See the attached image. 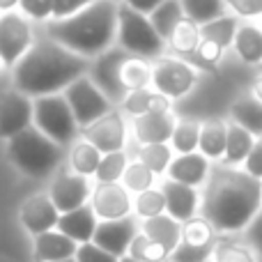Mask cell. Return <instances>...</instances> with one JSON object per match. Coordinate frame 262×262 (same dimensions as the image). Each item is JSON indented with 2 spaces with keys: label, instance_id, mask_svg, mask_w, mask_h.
Listing matches in <instances>:
<instances>
[{
  "label": "cell",
  "instance_id": "1",
  "mask_svg": "<svg viewBox=\"0 0 262 262\" xmlns=\"http://www.w3.org/2000/svg\"><path fill=\"white\" fill-rule=\"evenodd\" d=\"M262 209V180L237 166L209 168L200 212L216 232H242Z\"/></svg>",
  "mask_w": 262,
  "mask_h": 262
},
{
  "label": "cell",
  "instance_id": "2",
  "mask_svg": "<svg viewBox=\"0 0 262 262\" xmlns=\"http://www.w3.org/2000/svg\"><path fill=\"white\" fill-rule=\"evenodd\" d=\"M88 58L64 49L53 39L32 44L14 64V85L28 97L58 95L88 72Z\"/></svg>",
  "mask_w": 262,
  "mask_h": 262
},
{
  "label": "cell",
  "instance_id": "3",
  "mask_svg": "<svg viewBox=\"0 0 262 262\" xmlns=\"http://www.w3.org/2000/svg\"><path fill=\"white\" fill-rule=\"evenodd\" d=\"M46 32L83 58L101 55L118 32V5L115 0H95L72 16L55 18Z\"/></svg>",
  "mask_w": 262,
  "mask_h": 262
},
{
  "label": "cell",
  "instance_id": "4",
  "mask_svg": "<svg viewBox=\"0 0 262 262\" xmlns=\"http://www.w3.org/2000/svg\"><path fill=\"white\" fill-rule=\"evenodd\" d=\"M7 152L12 163L30 177H46L55 170L62 159V145L53 143L37 127H28L26 131L9 138Z\"/></svg>",
  "mask_w": 262,
  "mask_h": 262
},
{
  "label": "cell",
  "instance_id": "5",
  "mask_svg": "<svg viewBox=\"0 0 262 262\" xmlns=\"http://www.w3.org/2000/svg\"><path fill=\"white\" fill-rule=\"evenodd\" d=\"M118 37L120 46L136 58H157L163 53L166 41L154 30L152 21L145 14L131 9L129 5L118 7Z\"/></svg>",
  "mask_w": 262,
  "mask_h": 262
},
{
  "label": "cell",
  "instance_id": "6",
  "mask_svg": "<svg viewBox=\"0 0 262 262\" xmlns=\"http://www.w3.org/2000/svg\"><path fill=\"white\" fill-rule=\"evenodd\" d=\"M35 124L41 134H46L53 143L69 145L76 138L78 122L69 108L64 95H46L35 99Z\"/></svg>",
  "mask_w": 262,
  "mask_h": 262
},
{
  "label": "cell",
  "instance_id": "7",
  "mask_svg": "<svg viewBox=\"0 0 262 262\" xmlns=\"http://www.w3.org/2000/svg\"><path fill=\"white\" fill-rule=\"evenodd\" d=\"M64 99H67L69 108H72L74 118H76L78 127H90L106 113H111V101L104 97V92L90 81V78L81 76L74 81L72 85L64 88Z\"/></svg>",
  "mask_w": 262,
  "mask_h": 262
},
{
  "label": "cell",
  "instance_id": "8",
  "mask_svg": "<svg viewBox=\"0 0 262 262\" xmlns=\"http://www.w3.org/2000/svg\"><path fill=\"white\" fill-rule=\"evenodd\" d=\"M124 49H106L101 55H97L92 64V83L104 92L108 101H124L129 95L127 85L122 81V67L129 60Z\"/></svg>",
  "mask_w": 262,
  "mask_h": 262
},
{
  "label": "cell",
  "instance_id": "9",
  "mask_svg": "<svg viewBox=\"0 0 262 262\" xmlns=\"http://www.w3.org/2000/svg\"><path fill=\"white\" fill-rule=\"evenodd\" d=\"M195 83V69L177 58H161L152 67V85L168 99L184 97Z\"/></svg>",
  "mask_w": 262,
  "mask_h": 262
},
{
  "label": "cell",
  "instance_id": "10",
  "mask_svg": "<svg viewBox=\"0 0 262 262\" xmlns=\"http://www.w3.org/2000/svg\"><path fill=\"white\" fill-rule=\"evenodd\" d=\"M32 46L30 26L23 16H16L14 12H7L0 16V58L3 64H16L26 55V51Z\"/></svg>",
  "mask_w": 262,
  "mask_h": 262
},
{
  "label": "cell",
  "instance_id": "11",
  "mask_svg": "<svg viewBox=\"0 0 262 262\" xmlns=\"http://www.w3.org/2000/svg\"><path fill=\"white\" fill-rule=\"evenodd\" d=\"M35 106L30 97L14 90L0 97V138H14L16 134L26 131L32 122Z\"/></svg>",
  "mask_w": 262,
  "mask_h": 262
},
{
  "label": "cell",
  "instance_id": "12",
  "mask_svg": "<svg viewBox=\"0 0 262 262\" xmlns=\"http://www.w3.org/2000/svg\"><path fill=\"white\" fill-rule=\"evenodd\" d=\"M90 195V184H88L85 175L78 172H60L53 180L49 191V198L53 200V205L58 207L60 214L74 212V209L83 207Z\"/></svg>",
  "mask_w": 262,
  "mask_h": 262
},
{
  "label": "cell",
  "instance_id": "13",
  "mask_svg": "<svg viewBox=\"0 0 262 262\" xmlns=\"http://www.w3.org/2000/svg\"><path fill=\"white\" fill-rule=\"evenodd\" d=\"M136 232V223L134 219L124 216V219H111V221H101L97 223L95 237H92V244H97L99 249H104L106 253L115 255V258H122L129 251Z\"/></svg>",
  "mask_w": 262,
  "mask_h": 262
},
{
  "label": "cell",
  "instance_id": "14",
  "mask_svg": "<svg viewBox=\"0 0 262 262\" xmlns=\"http://www.w3.org/2000/svg\"><path fill=\"white\" fill-rule=\"evenodd\" d=\"M124 120L120 113H106L104 118H99L97 122H92L90 127L83 129V138L90 145H95L101 154L108 152H120L124 147Z\"/></svg>",
  "mask_w": 262,
  "mask_h": 262
},
{
  "label": "cell",
  "instance_id": "15",
  "mask_svg": "<svg viewBox=\"0 0 262 262\" xmlns=\"http://www.w3.org/2000/svg\"><path fill=\"white\" fill-rule=\"evenodd\" d=\"M92 209L104 221L129 216V209H131L129 191L122 184H118V182H111V184L99 182V186L92 193Z\"/></svg>",
  "mask_w": 262,
  "mask_h": 262
},
{
  "label": "cell",
  "instance_id": "16",
  "mask_svg": "<svg viewBox=\"0 0 262 262\" xmlns=\"http://www.w3.org/2000/svg\"><path fill=\"white\" fill-rule=\"evenodd\" d=\"M60 212L49 195H32L21 207V221L30 235H44L58 228Z\"/></svg>",
  "mask_w": 262,
  "mask_h": 262
},
{
  "label": "cell",
  "instance_id": "17",
  "mask_svg": "<svg viewBox=\"0 0 262 262\" xmlns=\"http://www.w3.org/2000/svg\"><path fill=\"white\" fill-rule=\"evenodd\" d=\"M161 191H163V198H166L168 216H172L180 223H186L195 216V212H198V193H195L193 186L168 180L163 182Z\"/></svg>",
  "mask_w": 262,
  "mask_h": 262
},
{
  "label": "cell",
  "instance_id": "18",
  "mask_svg": "<svg viewBox=\"0 0 262 262\" xmlns=\"http://www.w3.org/2000/svg\"><path fill=\"white\" fill-rule=\"evenodd\" d=\"M209 175V159L200 152L191 154H180L177 159H172L168 166V177L172 182H180L186 186H200L203 182H207Z\"/></svg>",
  "mask_w": 262,
  "mask_h": 262
},
{
  "label": "cell",
  "instance_id": "19",
  "mask_svg": "<svg viewBox=\"0 0 262 262\" xmlns=\"http://www.w3.org/2000/svg\"><path fill=\"white\" fill-rule=\"evenodd\" d=\"M177 120L172 118L170 111L166 113H147L134 120V131L136 138L143 145H157V143H168L172 138Z\"/></svg>",
  "mask_w": 262,
  "mask_h": 262
},
{
  "label": "cell",
  "instance_id": "20",
  "mask_svg": "<svg viewBox=\"0 0 262 262\" xmlns=\"http://www.w3.org/2000/svg\"><path fill=\"white\" fill-rule=\"evenodd\" d=\"M97 214L92 207L83 205V207L74 209V212H64L58 219V230L62 235H67L69 239H74L76 244H88L92 242L97 230Z\"/></svg>",
  "mask_w": 262,
  "mask_h": 262
},
{
  "label": "cell",
  "instance_id": "21",
  "mask_svg": "<svg viewBox=\"0 0 262 262\" xmlns=\"http://www.w3.org/2000/svg\"><path fill=\"white\" fill-rule=\"evenodd\" d=\"M76 242L69 239L62 232H44V235L35 237V258L37 262H60V260H69L76 258Z\"/></svg>",
  "mask_w": 262,
  "mask_h": 262
},
{
  "label": "cell",
  "instance_id": "22",
  "mask_svg": "<svg viewBox=\"0 0 262 262\" xmlns=\"http://www.w3.org/2000/svg\"><path fill=\"white\" fill-rule=\"evenodd\" d=\"M143 235L149 237L152 242H157L159 246H163L168 253H172L182 242V223L175 221L172 216H168V214H161V216H154V219H145Z\"/></svg>",
  "mask_w": 262,
  "mask_h": 262
},
{
  "label": "cell",
  "instance_id": "23",
  "mask_svg": "<svg viewBox=\"0 0 262 262\" xmlns=\"http://www.w3.org/2000/svg\"><path fill=\"white\" fill-rule=\"evenodd\" d=\"M232 122L244 127L253 138H262V101L258 97H242L230 108Z\"/></svg>",
  "mask_w": 262,
  "mask_h": 262
},
{
  "label": "cell",
  "instance_id": "24",
  "mask_svg": "<svg viewBox=\"0 0 262 262\" xmlns=\"http://www.w3.org/2000/svg\"><path fill=\"white\" fill-rule=\"evenodd\" d=\"M122 106L127 108V113L136 115H147V113H166L170 111V99L163 97L161 92H152V90H134L127 95V99L122 101Z\"/></svg>",
  "mask_w": 262,
  "mask_h": 262
},
{
  "label": "cell",
  "instance_id": "25",
  "mask_svg": "<svg viewBox=\"0 0 262 262\" xmlns=\"http://www.w3.org/2000/svg\"><path fill=\"white\" fill-rule=\"evenodd\" d=\"M228 143V124L221 120H207L200 124V143L198 149L207 159H223Z\"/></svg>",
  "mask_w": 262,
  "mask_h": 262
},
{
  "label": "cell",
  "instance_id": "26",
  "mask_svg": "<svg viewBox=\"0 0 262 262\" xmlns=\"http://www.w3.org/2000/svg\"><path fill=\"white\" fill-rule=\"evenodd\" d=\"M255 138L249 134L244 127L237 122L228 124V143H226V154H223V163L226 166H239L246 161L249 152L253 149Z\"/></svg>",
  "mask_w": 262,
  "mask_h": 262
},
{
  "label": "cell",
  "instance_id": "27",
  "mask_svg": "<svg viewBox=\"0 0 262 262\" xmlns=\"http://www.w3.org/2000/svg\"><path fill=\"white\" fill-rule=\"evenodd\" d=\"M184 9H182V3L180 0H163L152 14H149V21H152L154 30L159 32L163 41L170 39L175 28L184 21Z\"/></svg>",
  "mask_w": 262,
  "mask_h": 262
},
{
  "label": "cell",
  "instance_id": "28",
  "mask_svg": "<svg viewBox=\"0 0 262 262\" xmlns=\"http://www.w3.org/2000/svg\"><path fill=\"white\" fill-rule=\"evenodd\" d=\"M235 49L244 62L260 64L262 62V28L253 26V23L239 26L235 35Z\"/></svg>",
  "mask_w": 262,
  "mask_h": 262
},
{
  "label": "cell",
  "instance_id": "29",
  "mask_svg": "<svg viewBox=\"0 0 262 262\" xmlns=\"http://www.w3.org/2000/svg\"><path fill=\"white\" fill-rule=\"evenodd\" d=\"M237 18L235 16H221L216 21H209L205 26H200V39L212 41V44L221 46L223 51L230 44H235V35H237Z\"/></svg>",
  "mask_w": 262,
  "mask_h": 262
},
{
  "label": "cell",
  "instance_id": "30",
  "mask_svg": "<svg viewBox=\"0 0 262 262\" xmlns=\"http://www.w3.org/2000/svg\"><path fill=\"white\" fill-rule=\"evenodd\" d=\"M182 9H184V16L191 18L195 26H205L209 21L226 16L223 14L226 0H182Z\"/></svg>",
  "mask_w": 262,
  "mask_h": 262
},
{
  "label": "cell",
  "instance_id": "31",
  "mask_svg": "<svg viewBox=\"0 0 262 262\" xmlns=\"http://www.w3.org/2000/svg\"><path fill=\"white\" fill-rule=\"evenodd\" d=\"M99 161H101V152L90 145L85 138L78 140L76 145L72 147V166H74V172L78 175H95L97 168H99Z\"/></svg>",
  "mask_w": 262,
  "mask_h": 262
},
{
  "label": "cell",
  "instance_id": "32",
  "mask_svg": "<svg viewBox=\"0 0 262 262\" xmlns=\"http://www.w3.org/2000/svg\"><path fill=\"white\" fill-rule=\"evenodd\" d=\"M122 81H124V85H127L129 92L145 90V88L152 83V67H149L143 58L129 55V60L122 67Z\"/></svg>",
  "mask_w": 262,
  "mask_h": 262
},
{
  "label": "cell",
  "instance_id": "33",
  "mask_svg": "<svg viewBox=\"0 0 262 262\" xmlns=\"http://www.w3.org/2000/svg\"><path fill=\"white\" fill-rule=\"evenodd\" d=\"M170 44L177 53H184V55L195 53L200 46V28L195 26L191 18H184V21L175 28V32H172Z\"/></svg>",
  "mask_w": 262,
  "mask_h": 262
},
{
  "label": "cell",
  "instance_id": "34",
  "mask_svg": "<svg viewBox=\"0 0 262 262\" xmlns=\"http://www.w3.org/2000/svg\"><path fill=\"white\" fill-rule=\"evenodd\" d=\"M172 147L180 154H191L198 149L200 143V124L191 122V120H182V122L175 124V131H172Z\"/></svg>",
  "mask_w": 262,
  "mask_h": 262
},
{
  "label": "cell",
  "instance_id": "35",
  "mask_svg": "<svg viewBox=\"0 0 262 262\" xmlns=\"http://www.w3.org/2000/svg\"><path fill=\"white\" fill-rule=\"evenodd\" d=\"M219 242H209V244H189V242H180L175 251L170 253V262H209L214 260V251H216Z\"/></svg>",
  "mask_w": 262,
  "mask_h": 262
},
{
  "label": "cell",
  "instance_id": "36",
  "mask_svg": "<svg viewBox=\"0 0 262 262\" xmlns=\"http://www.w3.org/2000/svg\"><path fill=\"white\" fill-rule=\"evenodd\" d=\"M138 161L145 163L154 175H161V172H168V166L172 161V152L166 143H157V145H143L138 154Z\"/></svg>",
  "mask_w": 262,
  "mask_h": 262
},
{
  "label": "cell",
  "instance_id": "37",
  "mask_svg": "<svg viewBox=\"0 0 262 262\" xmlns=\"http://www.w3.org/2000/svg\"><path fill=\"white\" fill-rule=\"evenodd\" d=\"M129 253H131V258L138 262H163L170 258V253H168L163 246H159L157 242L145 237L143 232L134 237V242H131V246H129Z\"/></svg>",
  "mask_w": 262,
  "mask_h": 262
},
{
  "label": "cell",
  "instance_id": "38",
  "mask_svg": "<svg viewBox=\"0 0 262 262\" xmlns=\"http://www.w3.org/2000/svg\"><path fill=\"white\" fill-rule=\"evenodd\" d=\"M124 170H127V154L120 149V152H108L101 154L99 168H97V180L104 182V184H111V182L122 180Z\"/></svg>",
  "mask_w": 262,
  "mask_h": 262
},
{
  "label": "cell",
  "instance_id": "39",
  "mask_svg": "<svg viewBox=\"0 0 262 262\" xmlns=\"http://www.w3.org/2000/svg\"><path fill=\"white\" fill-rule=\"evenodd\" d=\"M122 182H124V189H127V191L143 193V191L152 189V184H154V172L149 170L145 163L134 161V163H129L127 170H124Z\"/></svg>",
  "mask_w": 262,
  "mask_h": 262
},
{
  "label": "cell",
  "instance_id": "40",
  "mask_svg": "<svg viewBox=\"0 0 262 262\" xmlns=\"http://www.w3.org/2000/svg\"><path fill=\"white\" fill-rule=\"evenodd\" d=\"M136 212L140 214L143 219H154V216H161L166 212V198H163V191L161 189H147L143 193H138L136 198Z\"/></svg>",
  "mask_w": 262,
  "mask_h": 262
},
{
  "label": "cell",
  "instance_id": "41",
  "mask_svg": "<svg viewBox=\"0 0 262 262\" xmlns=\"http://www.w3.org/2000/svg\"><path fill=\"white\" fill-rule=\"evenodd\" d=\"M214 228L209 226V221L205 219H191L182 226V242H189V244H209L214 242Z\"/></svg>",
  "mask_w": 262,
  "mask_h": 262
},
{
  "label": "cell",
  "instance_id": "42",
  "mask_svg": "<svg viewBox=\"0 0 262 262\" xmlns=\"http://www.w3.org/2000/svg\"><path fill=\"white\" fill-rule=\"evenodd\" d=\"M214 262H258V258H255V253L251 249H246V246L219 242L216 251H214Z\"/></svg>",
  "mask_w": 262,
  "mask_h": 262
},
{
  "label": "cell",
  "instance_id": "43",
  "mask_svg": "<svg viewBox=\"0 0 262 262\" xmlns=\"http://www.w3.org/2000/svg\"><path fill=\"white\" fill-rule=\"evenodd\" d=\"M76 262H120V258L106 253L104 249H99L97 244L88 242V244H81L76 251Z\"/></svg>",
  "mask_w": 262,
  "mask_h": 262
},
{
  "label": "cell",
  "instance_id": "44",
  "mask_svg": "<svg viewBox=\"0 0 262 262\" xmlns=\"http://www.w3.org/2000/svg\"><path fill=\"white\" fill-rule=\"evenodd\" d=\"M246 244H249V249L255 253V258L262 260V209L258 214H255V219L249 223V228H246Z\"/></svg>",
  "mask_w": 262,
  "mask_h": 262
},
{
  "label": "cell",
  "instance_id": "45",
  "mask_svg": "<svg viewBox=\"0 0 262 262\" xmlns=\"http://www.w3.org/2000/svg\"><path fill=\"white\" fill-rule=\"evenodd\" d=\"M18 5H21V9L28 16L37 18V21L53 16V0H21Z\"/></svg>",
  "mask_w": 262,
  "mask_h": 262
},
{
  "label": "cell",
  "instance_id": "46",
  "mask_svg": "<svg viewBox=\"0 0 262 262\" xmlns=\"http://www.w3.org/2000/svg\"><path fill=\"white\" fill-rule=\"evenodd\" d=\"M244 170L255 180H262V138H255L253 149L249 152L244 161Z\"/></svg>",
  "mask_w": 262,
  "mask_h": 262
},
{
  "label": "cell",
  "instance_id": "47",
  "mask_svg": "<svg viewBox=\"0 0 262 262\" xmlns=\"http://www.w3.org/2000/svg\"><path fill=\"white\" fill-rule=\"evenodd\" d=\"M95 0H53V16L55 18H67L72 14L81 12L83 7H88Z\"/></svg>",
  "mask_w": 262,
  "mask_h": 262
},
{
  "label": "cell",
  "instance_id": "48",
  "mask_svg": "<svg viewBox=\"0 0 262 262\" xmlns=\"http://www.w3.org/2000/svg\"><path fill=\"white\" fill-rule=\"evenodd\" d=\"M239 16H258L262 14V0H226Z\"/></svg>",
  "mask_w": 262,
  "mask_h": 262
},
{
  "label": "cell",
  "instance_id": "49",
  "mask_svg": "<svg viewBox=\"0 0 262 262\" xmlns=\"http://www.w3.org/2000/svg\"><path fill=\"white\" fill-rule=\"evenodd\" d=\"M161 3H163V0H124V5H129L131 9L145 14V16H147V14H152Z\"/></svg>",
  "mask_w": 262,
  "mask_h": 262
},
{
  "label": "cell",
  "instance_id": "50",
  "mask_svg": "<svg viewBox=\"0 0 262 262\" xmlns=\"http://www.w3.org/2000/svg\"><path fill=\"white\" fill-rule=\"evenodd\" d=\"M21 3V0H0V9H5V12H9L12 7H16V5Z\"/></svg>",
  "mask_w": 262,
  "mask_h": 262
},
{
  "label": "cell",
  "instance_id": "51",
  "mask_svg": "<svg viewBox=\"0 0 262 262\" xmlns=\"http://www.w3.org/2000/svg\"><path fill=\"white\" fill-rule=\"evenodd\" d=\"M253 95L258 97V99L262 101V76L258 78V81H255V85H253Z\"/></svg>",
  "mask_w": 262,
  "mask_h": 262
},
{
  "label": "cell",
  "instance_id": "52",
  "mask_svg": "<svg viewBox=\"0 0 262 262\" xmlns=\"http://www.w3.org/2000/svg\"><path fill=\"white\" fill-rule=\"evenodd\" d=\"M120 262H138V260H134V258H131V255H129V258H122Z\"/></svg>",
  "mask_w": 262,
  "mask_h": 262
},
{
  "label": "cell",
  "instance_id": "53",
  "mask_svg": "<svg viewBox=\"0 0 262 262\" xmlns=\"http://www.w3.org/2000/svg\"><path fill=\"white\" fill-rule=\"evenodd\" d=\"M60 262H76V258H69V260H60Z\"/></svg>",
  "mask_w": 262,
  "mask_h": 262
},
{
  "label": "cell",
  "instance_id": "54",
  "mask_svg": "<svg viewBox=\"0 0 262 262\" xmlns=\"http://www.w3.org/2000/svg\"><path fill=\"white\" fill-rule=\"evenodd\" d=\"M258 69H260V72H262V62H260V64H258Z\"/></svg>",
  "mask_w": 262,
  "mask_h": 262
},
{
  "label": "cell",
  "instance_id": "55",
  "mask_svg": "<svg viewBox=\"0 0 262 262\" xmlns=\"http://www.w3.org/2000/svg\"><path fill=\"white\" fill-rule=\"evenodd\" d=\"M0 67H3V58H0Z\"/></svg>",
  "mask_w": 262,
  "mask_h": 262
},
{
  "label": "cell",
  "instance_id": "56",
  "mask_svg": "<svg viewBox=\"0 0 262 262\" xmlns=\"http://www.w3.org/2000/svg\"><path fill=\"white\" fill-rule=\"evenodd\" d=\"M209 262H212V260H209Z\"/></svg>",
  "mask_w": 262,
  "mask_h": 262
}]
</instances>
